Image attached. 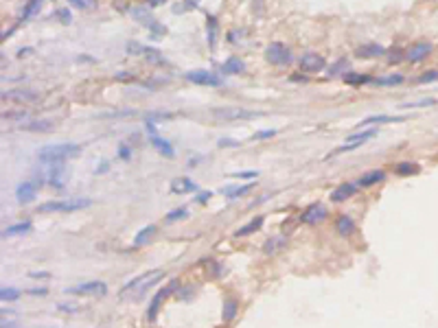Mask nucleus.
Wrapping results in <instances>:
<instances>
[{"instance_id": "f257e3e1", "label": "nucleus", "mask_w": 438, "mask_h": 328, "mask_svg": "<svg viewBox=\"0 0 438 328\" xmlns=\"http://www.w3.org/2000/svg\"><path fill=\"white\" fill-rule=\"evenodd\" d=\"M81 153V147L74 142H64V144H48L37 151V160L42 164H59L70 157H77Z\"/></svg>"}, {"instance_id": "f03ea898", "label": "nucleus", "mask_w": 438, "mask_h": 328, "mask_svg": "<svg viewBox=\"0 0 438 328\" xmlns=\"http://www.w3.org/2000/svg\"><path fill=\"white\" fill-rule=\"evenodd\" d=\"M92 201L90 199H55V201H46L39 206V212H74V210L88 208Z\"/></svg>"}, {"instance_id": "7ed1b4c3", "label": "nucleus", "mask_w": 438, "mask_h": 328, "mask_svg": "<svg viewBox=\"0 0 438 328\" xmlns=\"http://www.w3.org/2000/svg\"><path fill=\"white\" fill-rule=\"evenodd\" d=\"M265 59L272 66H287L292 64V51L283 42H274L265 48Z\"/></svg>"}, {"instance_id": "20e7f679", "label": "nucleus", "mask_w": 438, "mask_h": 328, "mask_svg": "<svg viewBox=\"0 0 438 328\" xmlns=\"http://www.w3.org/2000/svg\"><path fill=\"white\" fill-rule=\"evenodd\" d=\"M175 287H178V280H171L166 287H162L160 291L153 295V300L149 302V309H147V319L149 322H153L156 319V315H158V309H160V304H162V300H164L166 295H171V293L175 291Z\"/></svg>"}, {"instance_id": "39448f33", "label": "nucleus", "mask_w": 438, "mask_h": 328, "mask_svg": "<svg viewBox=\"0 0 438 328\" xmlns=\"http://www.w3.org/2000/svg\"><path fill=\"white\" fill-rule=\"evenodd\" d=\"M184 79L191 83H195V86H221V79L217 77V74L208 72V70H188L186 74H184Z\"/></svg>"}, {"instance_id": "423d86ee", "label": "nucleus", "mask_w": 438, "mask_h": 328, "mask_svg": "<svg viewBox=\"0 0 438 328\" xmlns=\"http://www.w3.org/2000/svg\"><path fill=\"white\" fill-rule=\"evenodd\" d=\"M129 13L140 22V24L145 26V29H151L156 35L164 33V26H158V22L151 17V13H149L147 7H134V9H129Z\"/></svg>"}, {"instance_id": "0eeeda50", "label": "nucleus", "mask_w": 438, "mask_h": 328, "mask_svg": "<svg viewBox=\"0 0 438 328\" xmlns=\"http://www.w3.org/2000/svg\"><path fill=\"white\" fill-rule=\"evenodd\" d=\"M432 51H434L432 42H414L405 51V61H410V64H420Z\"/></svg>"}, {"instance_id": "6e6552de", "label": "nucleus", "mask_w": 438, "mask_h": 328, "mask_svg": "<svg viewBox=\"0 0 438 328\" xmlns=\"http://www.w3.org/2000/svg\"><path fill=\"white\" fill-rule=\"evenodd\" d=\"M108 287L105 282H83L77 284V287H68L66 293H73V295H96V293H105Z\"/></svg>"}, {"instance_id": "1a4fd4ad", "label": "nucleus", "mask_w": 438, "mask_h": 328, "mask_svg": "<svg viewBox=\"0 0 438 328\" xmlns=\"http://www.w3.org/2000/svg\"><path fill=\"white\" fill-rule=\"evenodd\" d=\"M324 66H327V59L322 55H318V52H307L300 59V68L305 72H320Z\"/></svg>"}, {"instance_id": "9d476101", "label": "nucleus", "mask_w": 438, "mask_h": 328, "mask_svg": "<svg viewBox=\"0 0 438 328\" xmlns=\"http://www.w3.org/2000/svg\"><path fill=\"white\" fill-rule=\"evenodd\" d=\"M46 166H48L46 179L51 182V186H55V188H64V184H66V175H68V171L64 169V162H59V164H46Z\"/></svg>"}, {"instance_id": "9b49d317", "label": "nucleus", "mask_w": 438, "mask_h": 328, "mask_svg": "<svg viewBox=\"0 0 438 328\" xmlns=\"http://www.w3.org/2000/svg\"><path fill=\"white\" fill-rule=\"evenodd\" d=\"M302 221L309 223V225H313V223H320L327 219V208H324V204H311L309 208L302 212Z\"/></svg>"}, {"instance_id": "f8f14e48", "label": "nucleus", "mask_w": 438, "mask_h": 328, "mask_svg": "<svg viewBox=\"0 0 438 328\" xmlns=\"http://www.w3.org/2000/svg\"><path fill=\"white\" fill-rule=\"evenodd\" d=\"M383 52H385V48L377 42H368V44H362V46L355 48V57H359V59H375V57L383 55Z\"/></svg>"}, {"instance_id": "ddd939ff", "label": "nucleus", "mask_w": 438, "mask_h": 328, "mask_svg": "<svg viewBox=\"0 0 438 328\" xmlns=\"http://www.w3.org/2000/svg\"><path fill=\"white\" fill-rule=\"evenodd\" d=\"M37 197V184L33 182H22L20 186L16 188V199L20 204H31V201Z\"/></svg>"}, {"instance_id": "4468645a", "label": "nucleus", "mask_w": 438, "mask_h": 328, "mask_svg": "<svg viewBox=\"0 0 438 328\" xmlns=\"http://www.w3.org/2000/svg\"><path fill=\"white\" fill-rule=\"evenodd\" d=\"M357 182H344L340 184V186L335 188V190L331 192V201H335V204H340V201L348 199V197H353L355 192H357Z\"/></svg>"}, {"instance_id": "2eb2a0df", "label": "nucleus", "mask_w": 438, "mask_h": 328, "mask_svg": "<svg viewBox=\"0 0 438 328\" xmlns=\"http://www.w3.org/2000/svg\"><path fill=\"white\" fill-rule=\"evenodd\" d=\"M243 70H245V64L239 57H228L221 64V74H241Z\"/></svg>"}, {"instance_id": "dca6fc26", "label": "nucleus", "mask_w": 438, "mask_h": 328, "mask_svg": "<svg viewBox=\"0 0 438 328\" xmlns=\"http://www.w3.org/2000/svg\"><path fill=\"white\" fill-rule=\"evenodd\" d=\"M385 179V173L383 171H368V173H364L362 177L357 179V186H375V184L383 182Z\"/></svg>"}, {"instance_id": "f3484780", "label": "nucleus", "mask_w": 438, "mask_h": 328, "mask_svg": "<svg viewBox=\"0 0 438 328\" xmlns=\"http://www.w3.org/2000/svg\"><path fill=\"white\" fill-rule=\"evenodd\" d=\"M193 190H195V182H191L188 177H178L171 182V192H175V195H184V192Z\"/></svg>"}, {"instance_id": "a211bd4d", "label": "nucleus", "mask_w": 438, "mask_h": 328, "mask_svg": "<svg viewBox=\"0 0 438 328\" xmlns=\"http://www.w3.org/2000/svg\"><path fill=\"white\" fill-rule=\"evenodd\" d=\"M215 116L219 118H254L258 116V112H248V109H217L215 112Z\"/></svg>"}, {"instance_id": "6ab92c4d", "label": "nucleus", "mask_w": 438, "mask_h": 328, "mask_svg": "<svg viewBox=\"0 0 438 328\" xmlns=\"http://www.w3.org/2000/svg\"><path fill=\"white\" fill-rule=\"evenodd\" d=\"M158 274V269H153V271H147V274H143V276H138V278H134V280H129V282L125 284V287L121 289V295H127V293H131V291H136V289L140 287L143 282H147L149 278H153V276Z\"/></svg>"}, {"instance_id": "aec40b11", "label": "nucleus", "mask_w": 438, "mask_h": 328, "mask_svg": "<svg viewBox=\"0 0 438 328\" xmlns=\"http://www.w3.org/2000/svg\"><path fill=\"white\" fill-rule=\"evenodd\" d=\"M149 142H151V147H156L158 153H162V155H166V157H173L175 151H173V147H171L169 140L160 138V136H151V138H149Z\"/></svg>"}, {"instance_id": "412c9836", "label": "nucleus", "mask_w": 438, "mask_h": 328, "mask_svg": "<svg viewBox=\"0 0 438 328\" xmlns=\"http://www.w3.org/2000/svg\"><path fill=\"white\" fill-rule=\"evenodd\" d=\"M401 121H403V116H383V114H379V116L364 118V121L357 125V129L359 127H366V125H383V122H401Z\"/></svg>"}, {"instance_id": "4be33fe9", "label": "nucleus", "mask_w": 438, "mask_h": 328, "mask_svg": "<svg viewBox=\"0 0 438 328\" xmlns=\"http://www.w3.org/2000/svg\"><path fill=\"white\" fill-rule=\"evenodd\" d=\"M252 188H254V182H250V184H245V186H232V188H223V192H226L228 201H235V199H239V197L248 195V192L252 190Z\"/></svg>"}, {"instance_id": "5701e85b", "label": "nucleus", "mask_w": 438, "mask_h": 328, "mask_svg": "<svg viewBox=\"0 0 438 328\" xmlns=\"http://www.w3.org/2000/svg\"><path fill=\"white\" fill-rule=\"evenodd\" d=\"M263 221H265V219H263V217L252 219V221H250V223H245L243 227H239V230L235 232V236H248V234H254V232H256L258 227L263 225Z\"/></svg>"}, {"instance_id": "b1692460", "label": "nucleus", "mask_w": 438, "mask_h": 328, "mask_svg": "<svg viewBox=\"0 0 438 328\" xmlns=\"http://www.w3.org/2000/svg\"><path fill=\"white\" fill-rule=\"evenodd\" d=\"M29 232H31V223L24 221V223H16V225L4 227L2 236H20V234H29Z\"/></svg>"}, {"instance_id": "393cba45", "label": "nucleus", "mask_w": 438, "mask_h": 328, "mask_svg": "<svg viewBox=\"0 0 438 328\" xmlns=\"http://www.w3.org/2000/svg\"><path fill=\"white\" fill-rule=\"evenodd\" d=\"M420 171V166L416 164V162H399L397 166H394V173L397 175H416Z\"/></svg>"}, {"instance_id": "a878e982", "label": "nucleus", "mask_w": 438, "mask_h": 328, "mask_svg": "<svg viewBox=\"0 0 438 328\" xmlns=\"http://www.w3.org/2000/svg\"><path fill=\"white\" fill-rule=\"evenodd\" d=\"M143 55L147 57L149 64H156V66H164V64H166L164 57H162V52L158 51V48H153V46H145V52H143Z\"/></svg>"}, {"instance_id": "bb28decb", "label": "nucleus", "mask_w": 438, "mask_h": 328, "mask_svg": "<svg viewBox=\"0 0 438 328\" xmlns=\"http://www.w3.org/2000/svg\"><path fill=\"white\" fill-rule=\"evenodd\" d=\"M344 81L348 86H364V83H372L370 74H355V72H346L344 74Z\"/></svg>"}, {"instance_id": "cd10ccee", "label": "nucleus", "mask_w": 438, "mask_h": 328, "mask_svg": "<svg viewBox=\"0 0 438 328\" xmlns=\"http://www.w3.org/2000/svg\"><path fill=\"white\" fill-rule=\"evenodd\" d=\"M153 234H156V225H147V227H143V230H140L138 234H136L134 245H136V247H140V245H145V243H147V241L151 239Z\"/></svg>"}, {"instance_id": "c85d7f7f", "label": "nucleus", "mask_w": 438, "mask_h": 328, "mask_svg": "<svg viewBox=\"0 0 438 328\" xmlns=\"http://www.w3.org/2000/svg\"><path fill=\"white\" fill-rule=\"evenodd\" d=\"M285 245V236H272V239L265 241V245H263V252L265 254H274L276 249H280Z\"/></svg>"}, {"instance_id": "c756f323", "label": "nucleus", "mask_w": 438, "mask_h": 328, "mask_svg": "<svg viewBox=\"0 0 438 328\" xmlns=\"http://www.w3.org/2000/svg\"><path fill=\"white\" fill-rule=\"evenodd\" d=\"M337 230H340V234H353V230H355V223H353V219L350 217H346V214H342L340 219H337Z\"/></svg>"}, {"instance_id": "7c9ffc66", "label": "nucleus", "mask_w": 438, "mask_h": 328, "mask_svg": "<svg viewBox=\"0 0 438 328\" xmlns=\"http://www.w3.org/2000/svg\"><path fill=\"white\" fill-rule=\"evenodd\" d=\"M375 86H399L403 83V74H388V77H377L372 79Z\"/></svg>"}, {"instance_id": "2f4dec72", "label": "nucleus", "mask_w": 438, "mask_h": 328, "mask_svg": "<svg viewBox=\"0 0 438 328\" xmlns=\"http://www.w3.org/2000/svg\"><path fill=\"white\" fill-rule=\"evenodd\" d=\"M372 136H377V129L357 131V134H350V136H348V142H359V144H364V142H366V140H370Z\"/></svg>"}, {"instance_id": "473e14b6", "label": "nucleus", "mask_w": 438, "mask_h": 328, "mask_svg": "<svg viewBox=\"0 0 438 328\" xmlns=\"http://www.w3.org/2000/svg\"><path fill=\"white\" fill-rule=\"evenodd\" d=\"M22 129H26V131H48L51 129V122L48 121H26Z\"/></svg>"}, {"instance_id": "72a5a7b5", "label": "nucleus", "mask_w": 438, "mask_h": 328, "mask_svg": "<svg viewBox=\"0 0 438 328\" xmlns=\"http://www.w3.org/2000/svg\"><path fill=\"white\" fill-rule=\"evenodd\" d=\"M348 68H350L348 59H337L335 64L328 68V77H337L340 72H348Z\"/></svg>"}, {"instance_id": "f704fd0d", "label": "nucleus", "mask_w": 438, "mask_h": 328, "mask_svg": "<svg viewBox=\"0 0 438 328\" xmlns=\"http://www.w3.org/2000/svg\"><path fill=\"white\" fill-rule=\"evenodd\" d=\"M39 4H42V0H29L24 11H22V16H20V20H29L31 16H35V13L39 11Z\"/></svg>"}, {"instance_id": "c9c22d12", "label": "nucleus", "mask_w": 438, "mask_h": 328, "mask_svg": "<svg viewBox=\"0 0 438 328\" xmlns=\"http://www.w3.org/2000/svg\"><path fill=\"white\" fill-rule=\"evenodd\" d=\"M223 322H232V319L237 317V300H228L226 304H223Z\"/></svg>"}, {"instance_id": "e433bc0d", "label": "nucleus", "mask_w": 438, "mask_h": 328, "mask_svg": "<svg viewBox=\"0 0 438 328\" xmlns=\"http://www.w3.org/2000/svg\"><path fill=\"white\" fill-rule=\"evenodd\" d=\"M2 99H16V101H35L37 96L33 92H4Z\"/></svg>"}, {"instance_id": "4c0bfd02", "label": "nucleus", "mask_w": 438, "mask_h": 328, "mask_svg": "<svg viewBox=\"0 0 438 328\" xmlns=\"http://www.w3.org/2000/svg\"><path fill=\"white\" fill-rule=\"evenodd\" d=\"M0 297H2V302H13L20 297V291L13 287H2V291H0Z\"/></svg>"}, {"instance_id": "58836bf2", "label": "nucleus", "mask_w": 438, "mask_h": 328, "mask_svg": "<svg viewBox=\"0 0 438 328\" xmlns=\"http://www.w3.org/2000/svg\"><path fill=\"white\" fill-rule=\"evenodd\" d=\"M184 217H188V210L186 208H175V210H171V212H166V221L169 223H173V221H180V219H184Z\"/></svg>"}, {"instance_id": "ea45409f", "label": "nucleus", "mask_w": 438, "mask_h": 328, "mask_svg": "<svg viewBox=\"0 0 438 328\" xmlns=\"http://www.w3.org/2000/svg\"><path fill=\"white\" fill-rule=\"evenodd\" d=\"M434 81H438V70H427V72H423L419 79H416V83H420V86L434 83Z\"/></svg>"}, {"instance_id": "a19ab883", "label": "nucleus", "mask_w": 438, "mask_h": 328, "mask_svg": "<svg viewBox=\"0 0 438 328\" xmlns=\"http://www.w3.org/2000/svg\"><path fill=\"white\" fill-rule=\"evenodd\" d=\"M403 59H405V52H403L401 48H397V51L392 48V51L388 52V64H399V61H403Z\"/></svg>"}, {"instance_id": "79ce46f5", "label": "nucleus", "mask_w": 438, "mask_h": 328, "mask_svg": "<svg viewBox=\"0 0 438 328\" xmlns=\"http://www.w3.org/2000/svg\"><path fill=\"white\" fill-rule=\"evenodd\" d=\"M2 118H11V121H29V112H4Z\"/></svg>"}, {"instance_id": "37998d69", "label": "nucleus", "mask_w": 438, "mask_h": 328, "mask_svg": "<svg viewBox=\"0 0 438 328\" xmlns=\"http://www.w3.org/2000/svg\"><path fill=\"white\" fill-rule=\"evenodd\" d=\"M436 101L434 99H423V101H412V103H405L403 107L405 109H410V107H427V105H434Z\"/></svg>"}, {"instance_id": "c03bdc74", "label": "nucleus", "mask_w": 438, "mask_h": 328, "mask_svg": "<svg viewBox=\"0 0 438 328\" xmlns=\"http://www.w3.org/2000/svg\"><path fill=\"white\" fill-rule=\"evenodd\" d=\"M215 26H217V20L213 16H208V44L215 46Z\"/></svg>"}, {"instance_id": "a18cd8bd", "label": "nucleus", "mask_w": 438, "mask_h": 328, "mask_svg": "<svg viewBox=\"0 0 438 328\" xmlns=\"http://www.w3.org/2000/svg\"><path fill=\"white\" fill-rule=\"evenodd\" d=\"M230 177H237V179H254L258 177L256 171H239V173H230Z\"/></svg>"}, {"instance_id": "49530a36", "label": "nucleus", "mask_w": 438, "mask_h": 328, "mask_svg": "<svg viewBox=\"0 0 438 328\" xmlns=\"http://www.w3.org/2000/svg\"><path fill=\"white\" fill-rule=\"evenodd\" d=\"M127 52H129V55H143L145 46H140L138 42H134V39H131V42L127 44Z\"/></svg>"}, {"instance_id": "de8ad7c7", "label": "nucleus", "mask_w": 438, "mask_h": 328, "mask_svg": "<svg viewBox=\"0 0 438 328\" xmlns=\"http://www.w3.org/2000/svg\"><path fill=\"white\" fill-rule=\"evenodd\" d=\"M188 9H195V0H186V2H178L175 4L173 11L175 13H182V11H188Z\"/></svg>"}, {"instance_id": "09e8293b", "label": "nucleus", "mask_w": 438, "mask_h": 328, "mask_svg": "<svg viewBox=\"0 0 438 328\" xmlns=\"http://www.w3.org/2000/svg\"><path fill=\"white\" fill-rule=\"evenodd\" d=\"M272 136H276V129H265V131H256V134L252 136V140H265V138H272Z\"/></svg>"}, {"instance_id": "8fccbe9b", "label": "nucleus", "mask_w": 438, "mask_h": 328, "mask_svg": "<svg viewBox=\"0 0 438 328\" xmlns=\"http://www.w3.org/2000/svg\"><path fill=\"white\" fill-rule=\"evenodd\" d=\"M57 17H59L64 24H70V22H73V16H70L68 9H59V11H57Z\"/></svg>"}, {"instance_id": "3c124183", "label": "nucleus", "mask_w": 438, "mask_h": 328, "mask_svg": "<svg viewBox=\"0 0 438 328\" xmlns=\"http://www.w3.org/2000/svg\"><path fill=\"white\" fill-rule=\"evenodd\" d=\"M219 147H228V149H232V147H239V140H232V138H219Z\"/></svg>"}, {"instance_id": "603ef678", "label": "nucleus", "mask_w": 438, "mask_h": 328, "mask_svg": "<svg viewBox=\"0 0 438 328\" xmlns=\"http://www.w3.org/2000/svg\"><path fill=\"white\" fill-rule=\"evenodd\" d=\"M118 157H123V160H129L131 157V151H129L127 144H121V147H118Z\"/></svg>"}, {"instance_id": "864d4df0", "label": "nucleus", "mask_w": 438, "mask_h": 328, "mask_svg": "<svg viewBox=\"0 0 438 328\" xmlns=\"http://www.w3.org/2000/svg\"><path fill=\"white\" fill-rule=\"evenodd\" d=\"M26 293H29V295H46V293H48V289H46V287H39V289H29V291H26Z\"/></svg>"}, {"instance_id": "5fc2aeb1", "label": "nucleus", "mask_w": 438, "mask_h": 328, "mask_svg": "<svg viewBox=\"0 0 438 328\" xmlns=\"http://www.w3.org/2000/svg\"><path fill=\"white\" fill-rule=\"evenodd\" d=\"M208 199H210V192H208V190L200 192V195L195 197V201H197V204H206V201H208Z\"/></svg>"}, {"instance_id": "6e6d98bb", "label": "nucleus", "mask_w": 438, "mask_h": 328, "mask_svg": "<svg viewBox=\"0 0 438 328\" xmlns=\"http://www.w3.org/2000/svg\"><path fill=\"white\" fill-rule=\"evenodd\" d=\"M68 2L73 4V7H79V9H86L88 4H90V2H88V0H68Z\"/></svg>"}, {"instance_id": "4d7b16f0", "label": "nucleus", "mask_w": 438, "mask_h": 328, "mask_svg": "<svg viewBox=\"0 0 438 328\" xmlns=\"http://www.w3.org/2000/svg\"><path fill=\"white\" fill-rule=\"evenodd\" d=\"M29 276H31V278H48L51 274H48V271H31Z\"/></svg>"}, {"instance_id": "13d9d810", "label": "nucleus", "mask_w": 438, "mask_h": 328, "mask_svg": "<svg viewBox=\"0 0 438 328\" xmlns=\"http://www.w3.org/2000/svg\"><path fill=\"white\" fill-rule=\"evenodd\" d=\"M292 81H309V77H302V74H292Z\"/></svg>"}, {"instance_id": "bf43d9fd", "label": "nucleus", "mask_w": 438, "mask_h": 328, "mask_svg": "<svg viewBox=\"0 0 438 328\" xmlns=\"http://www.w3.org/2000/svg\"><path fill=\"white\" fill-rule=\"evenodd\" d=\"M116 79H118V81H129L131 77H129L127 72H118V74H116Z\"/></svg>"}, {"instance_id": "052dcab7", "label": "nucleus", "mask_w": 438, "mask_h": 328, "mask_svg": "<svg viewBox=\"0 0 438 328\" xmlns=\"http://www.w3.org/2000/svg\"><path fill=\"white\" fill-rule=\"evenodd\" d=\"M162 2H166V0H149V7H160Z\"/></svg>"}]
</instances>
